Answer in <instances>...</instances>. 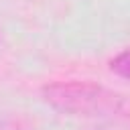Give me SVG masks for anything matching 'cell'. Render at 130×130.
Here are the masks:
<instances>
[{"instance_id": "obj_1", "label": "cell", "mask_w": 130, "mask_h": 130, "mask_svg": "<svg viewBox=\"0 0 130 130\" xmlns=\"http://www.w3.org/2000/svg\"><path fill=\"white\" fill-rule=\"evenodd\" d=\"M43 100L55 110L77 116L114 114L122 108L120 95L108 91L102 85L85 81H59L45 85Z\"/></svg>"}, {"instance_id": "obj_2", "label": "cell", "mask_w": 130, "mask_h": 130, "mask_svg": "<svg viewBox=\"0 0 130 130\" xmlns=\"http://www.w3.org/2000/svg\"><path fill=\"white\" fill-rule=\"evenodd\" d=\"M110 69H112L118 77L130 81V49H128V51H122L120 55H116V57L110 61Z\"/></svg>"}, {"instance_id": "obj_3", "label": "cell", "mask_w": 130, "mask_h": 130, "mask_svg": "<svg viewBox=\"0 0 130 130\" xmlns=\"http://www.w3.org/2000/svg\"><path fill=\"white\" fill-rule=\"evenodd\" d=\"M0 130H22L18 124H8V122H0Z\"/></svg>"}]
</instances>
